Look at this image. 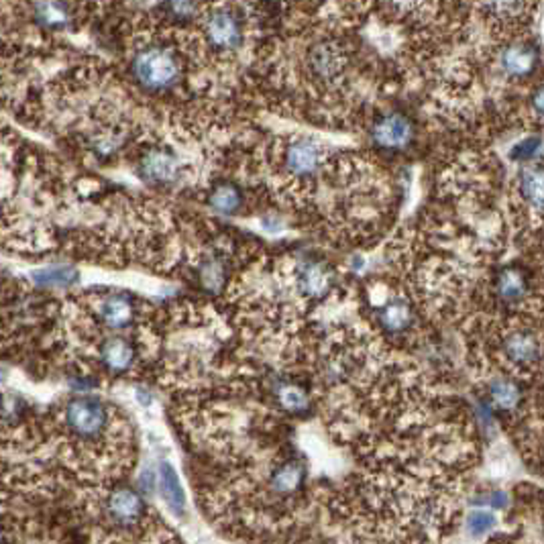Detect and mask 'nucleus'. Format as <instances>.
<instances>
[{"label":"nucleus","mask_w":544,"mask_h":544,"mask_svg":"<svg viewBox=\"0 0 544 544\" xmlns=\"http://www.w3.org/2000/svg\"><path fill=\"white\" fill-rule=\"evenodd\" d=\"M129 68L131 82L153 96L170 94L186 76V59L184 53L178 50V43L167 37L137 35L129 50Z\"/></svg>","instance_id":"1"},{"label":"nucleus","mask_w":544,"mask_h":544,"mask_svg":"<svg viewBox=\"0 0 544 544\" xmlns=\"http://www.w3.org/2000/svg\"><path fill=\"white\" fill-rule=\"evenodd\" d=\"M57 425L73 451H94L109 441L119 425L117 412L96 395H73L59 410Z\"/></svg>","instance_id":"2"},{"label":"nucleus","mask_w":544,"mask_h":544,"mask_svg":"<svg viewBox=\"0 0 544 544\" xmlns=\"http://www.w3.org/2000/svg\"><path fill=\"white\" fill-rule=\"evenodd\" d=\"M273 164L287 188L304 192L314 188V180L326 170V149L314 137L292 135L273 147Z\"/></svg>","instance_id":"3"},{"label":"nucleus","mask_w":544,"mask_h":544,"mask_svg":"<svg viewBox=\"0 0 544 544\" xmlns=\"http://www.w3.org/2000/svg\"><path fill=\"white\" fill-rule=\"evenodd\" d=\"M200 47L212 57L231 59L247 42V21L237 6H203L198 15Z\"/></svg>","instance_id":"4"},{"label":"nucleus","mask_w":544,"mask_h":544,"mask_svg":"<svg viewBox=\"0 0 544 544\" xmlns=\"http://www.w3.org/2000/svg\"><path fill=\"white\" fill-rule=\"evenodd\" d=\"M302 73L317 90H337L347 80L349 51L337 37L322 35L306 43L300 56Z\"/></svg>","instance_id":"5"},{"label":"nucleus","mask_w":544,"mask_h":544,"mask_svg":"<svg viewBox=\"0 0 544 544\" xmlns=\"http://www.w3.org/2000/svg\"><path fill=\"white\" fill-rule=\"evenodd\" d=\"M498 357L510 372L528 375L540 365V331L539 326L512 325L498 334Z\"/></svg>","instance_id":"6"},{"label":"nucleus","mask_w":544,"mask_h":544,"mask_svg":"<svg viewBox=\"0 0 544 544\" xmlns=\"http://www.w3.org/2000/svg\"><path fill=\"white\" fill-rule=\"evenodd\" d=\"M135 170L141 180L157 188L178 184L184 176V164H181L178 153L165 145L141 147Z\"/></svg>","instance_id":"7"},{"label":"nucleus","mask_w":544,"mask_h":544,"mask_svg":"<svg viewBox=\"0 0 544 544\" xmlns=\"http://www.w3.org/2000/svg\"><path fill=\"white\" fill-rule=\"evenodd\" d=\"M495 59H498V68L503 76L520 82V80L533 78L534 72L539 70L540 51L539 45L528 39H510L502 45Z\"/></svg>","instance_id":"8"},{"label":"nucleus","mask_w":544,"mask_h":544,"mask_svg":"<svg viewBox=\"0 0 544 544\" xmlns=\"http://www.w3.org/2000/svg\"><path fill=\"white\" fill-rule=\"evenodd\" d=\"M369 137H372L375 147L387 151H400L412 143L414 125L404 112H386L373 120Z\"/></svg>","instance_id":"9"},{"label":"nucleus","mask_w":544,"mask_h":544,"mask_svg":"<svg viewBox=\"0 0 544 544\" xmlns=\"http://www.w3.org/2000/svg\"><path fill=\"white\" fill-rule=\"evenodd\" d=\"M94 359L109 375H126L137 365V347L126 337H103L94 351Z\"/></svg>","instance_id":"10"},{"label":"nucleus","mask_w":544,"mask_h":544,"mask_svg":"<svg viewBox=\"0 0 544 544\" xmlns=\"http://www.w3.org/2000/svg\"><path fill=\"white\" fill-rule=\"evenodd\" d=\"M494 295L506 306H520L530 295V278L524 267L506 265L495 273Z\"/></svg>","instance_id":"11"},{"label":"nucleus","mask_w":544,"mask_h":544,"mask_svg":"<svg viewBox=\"0 0 544 544\" xmlns=\"http://www.w3.org/2000/svg\"><path fill=\"white\" fill-rule=\"evenodd\" d=\"M295 287L304 298H325L333 287V270L322 261H302L295 270Z\"/></svg>","instance_id":"12"},{"label":"nucleus","mask_w":544,"mask_h":544,"mask_svg":"<svg viewBox=\"0 0 544 544\" xmlns=\"http://www.w3.org/2000/svg\"><path fill=\"white\" fill-rule=\"evenodd\" d=\"M378 325L387 334H404L414 326V308L402 295H392L378 308Z\"/></svg>","instance_id":"13"},{"label":"nucleus","mask_w":544,"mask_h":544,"mask_svg":"<svg viewBox=\"0 0 544 544\" xmlns=\"http://www.w3.org/2000/svg\"><path fill=\"white\" fill-rule=\"evenodd\" d=\"M516 196L528 208V212H534V217L540 218L542 167L539 164H528L518 172V176H516Z\"/></svg>","instance_id":"14"},{"label":"nucleus","mask_w":544,"mask_h":544,"mask_svg":"<svg viewBox=\"0 0 544 544\" xmlns=\"http://www.w3.org/2000/svg\"><path fill=\"white\" fill-rule=\"evenodd\" d=\"M487 400L500 412H516L522 406L524 394L518 381L508 375H495L487 381Z\"/></svg>","instance_id":"15"},{"label":"nucleus","mask_w":544,"mask_h":544,"mask_svg":"<svg viewBox=\"0 0 544 544\" xmlns=\"http://www.w3.org/2000/svg\"><path fill=\"white\" fill-rule=\"evenodd\" d=\"M109 514L112 516V520L117 524H123V526H133L141 520V516L145 512V503L139 498V494L133 492V489H114L109 495Z\"/></svg>","instance_id":"16"},{"label":"nucleus","mask_w":544,"mask_h":544,"mask_svg":"<svg viewBox=\"0 0 544 544\" xmlns=\"http://www.w3.org/2000/svg\"><path fill=\"white\" fill-rule=\"evenodd\" d=\"M208 204L218 214L233 217V214H239L245 204L243 190L233 181H218L208 192Z\"/></svg>","instance_id":"17"},{"label":"nucleus","mask_w":544,"mask_h":544,"mask_svg":"<svg viewBox=\"0 0 544 544\" xmlns=\"http://www.w3.org/2000/svg\"><path fill=\"white\" fill-rule=\"evenodd\" d=\"M159 487L164 494V500L167 506L173 510V514H181L186 510V494L181 489V483L178 479L176 471L170 463H161L159 465Z\"/></svg>","instance_id":"18"},{"label":"nucleus","mask_w":544,"mask_h":544,"mask_svg":"<svg viewBox=\"0 0 544 544\" xmlns=\"http://www.w3.org/2000/svg\"><path fill=\"white\" fill-rule=\"evenodd\" d=\"M304 465L298 461H287L272 473V489L280 495H290L298 492L304 481Z\"/></svg>","instance_id":"19"},{"label":"nucleus","mask_w":544,"mask_h":544,"mask_svg":"<svg viewBox=\"0 0 544 544\" xmlns=\"http://www.w3.org/2000/svg\"><path fill=\"white\" fill-rule=\"evenodd\" d=\"M78 270L72 265L65 264H56L50 267H43V270H37L31 273L33 281L39 287H68L78 281Z\"/></svg>","instance_id":"20"},{"label":"nucleus","mask_w":544,"mask_h":544,"mask_svg":"<svg viewBox=\"0 0 544 544\" xmlns=\"http://www.w3.org/2000/svg\"><path fill=\"white\" fill-rule=\"evenodd\" d=\"M200 284L208 292H218L226 281V265L225 261L217 255H208V257L198 267Z\"/></svg>","instance_id":"21"},{"label":"nucleus","mask_w":544,"mask_h":544,"mask_svg":"<svg viewBox=\"0 0 544 544\" xmlns=\"http://www.w3.org/2000/svg\"><path fill=\"white\" fill-rule=\"evenodd\" d=\"M278 402L286 412L292 414L306 412V410L310 408V395H308L304 387L295 384H281L278 387Z\"/></svg>","instance_id":"22"},{"label":"nucleus","mask_w":544,"mask_h":544,"mask_svg":"<svg viewBox=\"0 0 544 544\" xmlns=\"http://www.w3.org/2000/svg\"><path fill=\"white\" fill-rule=\"evenodd\" d=\"M495 526V516L487 510H475V512L469 514L467 518V533L473 536V539H479Z\"/></svg>","instance_id":"23"},{"label":"nucleus","mask_w":544,"mask_h":544,"mask_svg":"<svg viewBox=\"0 0 544 544\" xmlns=\"http://www.w3.org/2000/svg\"><path fill=\"white\" fill-rule=\"evenodd\" d=\"M539 153H540V137L534 135L524 139L520 145H516L514 151L510 153V157L522 161V164H533V159L539 157Z\"/></svg>","instance_id":"24"},{"label":"nucleus","mask_w":544,"mask_h":544,"mask_svg":"<svg viewBox=\"0 0 544 544\" xmlns=\"http://www.w3.org/2000/svg\"><path fill=\"white\" fill-rule=\"evenodd\" d=\"M486 503H489V506L495 510H503L508 506V495L503 492H492L489 494V498L486 500Z\"/></svg>","instance_id":"25"},{"label":"nucleus","mask_w":544,"mask_h":544,"mask_svg":"<svg viewBox=\"0 0 544 544\" xmlns=\"http://www.w3.org/2000/svg\"><path fill=\"white\" fill-rule=\"evenodd\" d=\"M141 487H143L145 492H151L153 489V475L149 471L143 473V477H141Z\"/></svg>","instance_id":"26"},{"label":"nucleus","mask_w":544,"mask_h":544,"mask_svg":"<svg viewBox=\"0 0 544 544\" xmlns=\"http://www.w3.org/2000/svg\"><path fill=\"white\" fill-rule=\"evenodd\" d=\"M137 398H139V402H141V404H143V406H149V404H151V395L147 394L145 389H139V392H137Z\"/></svg>","instance_id":"27"},{"label":"nucleus","mask_w":544,"mask_h":544,"mask_svg":"<svg viewBox=\"0 0 544 544\" xmlns=\"http://www.w3.org/2000/svg\"><path fill=\"white\" fill-rule=\"evenodd\" d=\"M4 378H6V373H4V369H3V367H0V384H3V381H4Z\"/></svg>","instance_id":"28"}]
</instances>
